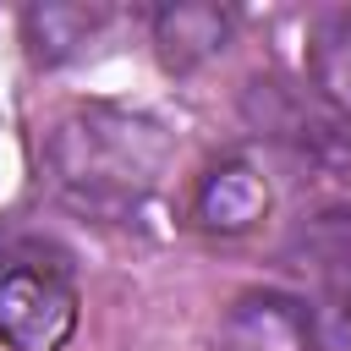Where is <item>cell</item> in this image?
Returning a JSON list of instances; mask_svg holds the SVG:
<instances>
[{
    "instance_id": "cell-4",
    "label": "cell",
    "mask_w": 351,
    "mask_h": 351,
    "mask_svg": "<svg viewBox=\"0 0 351 351\" xmlns=\"http://www.w3.org/2000/svg\"><path fill=\"white\" fill-rule=\"evenodd\" d=\"M269 203H274L269 176L247 154H225L192 186V225L208 230V236H247V230L263 225Z\"/></svg>"
},
{
    "instance_id": "cell-1",
    "label": "cell",
    "mask_w": 351,
    "mask_h": 351,
    "mask_svg": "<svg viewBox=\"0 0 351 351\" xmlns=\"http://www.w3.org/2000/svg\"><path fill=\"white\" fill-rule=\"evenodd\" d=\"M170 170V132L148 110L77 104L44 137L55 197L88 219H132Z\"/></svg>"
},
{
    "instance_id": "cell-8",
    "label": "cell",
    "mask_w": 351,
    "mask_h": 351,
    "mask_svg": "<svg viewBox=\"0 0 351 351\" xmlns=\"http://www.w3.org/2000/svg\"><path fill=\"white\" fill-rule=\"evenodd\" d=\"M313 252H318V263H324V280H329V291H335V307L351 318V214H335L329 225H318Z\"/></svg>"
},
{
    "instance_id": "cell-2",
    "label": "cell",
    "mask_w": 351,
    "mask_h": 351,
    "mask_svg": "<svg viewBox=\"0 0 351 351\" xmlns=\"http://www.w3.org/2000/svg\"><path fill=\"white\" fill-rule=\"evenodd\" d=\"M77 280L44 247H16L0 258V346L5 351H66L77 335Z\"/></svg>"
},
{
    "instance_id": "cell-3",
    "label": "cell",
    "mask_w": 351,
    "mask_h": 351,
    "mask_svg": "<svg viewBox=\"0 0 351 351\" xmlns=\"http://www.w3.org/2000/svg\"><path fill=\"white\" fill-rule=\"evenodd\" d=\"M214 351H318V318L296 291L252 285L225 307Z\"/></svg>"
},
{
    "instance_id": "cell-7",
    "label": "cell",
    "mask_w": 351,
    "mask_h": 351,
    "mask_svg": "<svg viewBox=\"0 0 351 351\" xmlns=\"http://www.w3.org/2000/svg\"><path fill=\"white\" fill-rule=\"evenodd\" d=\"M307 71H313V88L351 121V11H335L313 27Z\"/></svg>"
},
{
    "instance_id": "cell-5",
    "label": "cell",
    "mask_w": 351,
    "mask_h": 351,
    "mask_svg": "<svg viewBox=\"0 0 351 351\" xmlns=\"http://www.w3.org/2000/svg\"><path fill=\"white\" fill-rule=\"evenodd\" d=\"M236 22L230 11L219 5H203V0H181V5H159L154 11V49L170 71H197L203 60L225 55Z\"/></svg>"
},
{
    "instance_id": "cell-6",
    "label": "cell",
    "mask_w": 351,
    "mask_h": 351,
    "mask_svg": "<svg viewBox=\"0 0 351 351\" xmlns=\"http://www.w3.org/2000/svg\"><path fill=\"white\" fill-rule=\"evenodd\" d=\"M104 27V11L99 5H27L22 11V38H27V49H33V60L38 66H60V60H71L93 33Z\"/></svg>"
}]
</instances>
